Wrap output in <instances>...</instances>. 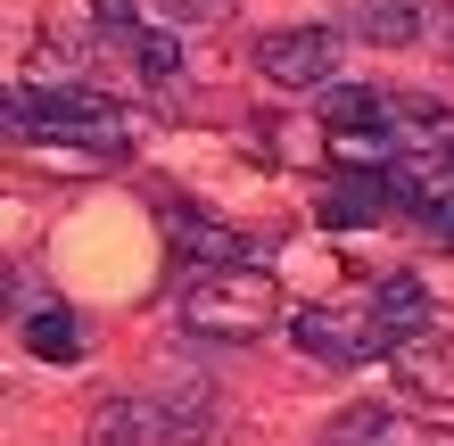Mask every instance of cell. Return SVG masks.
<instances>
[{
	"mask_svg": "<svg viewBox=\"0 0 454 446\" xmlns=\"http://www.w3.org/2000/svg\"><path fill=\"white\" fill-rule=\"evenodd\" d=\"M9 133H42L74 157H124L141 141V124H132L108 91H83V83H50V91H17L9 99Z\"/></svg>",
	"mask_w": 454,
	"mask_h": 446,
	"instance_id": "cell-1",
	"label": "cell"
},
{
	"mask_svg": "<svg viewBox=\"0 0 454 446\" xmlns=\"http://www.w3.org/2000/svg\"><path fill=\"white\" fill-rule=\"evenodd\" d=\"M174 314H182V331H199V339L248 348V339H264L281 323V290H273V273H256V265H223V273H199Z\"/></svg>",
	"mask_w": 454,
	"mask_h": 446,
	"instance_id": "cell-2",
	"label": "cell"
},
{
	"mask_svg": "<svg viewBox=\"0 0 454 446\" xmlns=\"http://www.w3.org/2000/svg\"><path fill=\"white\" fill-rule=\"evenodd\" d=\"M256 74L281 91H323L339 74V34L331 25H281V34L256 42Z\"/></svg>",
	"mask_w": 454,
	"mask_h": 446,
	"instance_id": "cell-3",
	"label": "cell"
},
{
	"mask_svg": "<svg viewBox=\"0 0 454 446\" xmlns=\"http://www.w3.org/2000/svg\"><path fill=\"white\" fill-rule=\"evenodd\" d=\"M289 339H298V356L323 364V372H347V364L380 356L372 314H356V306H298V314H289Z\"/></svg>",
	"mask_w": 454,
	"mask_h": 446,
	"instance_id": "cell-4",
	"label": "cell"
},
{
	"mask_svg": "<svg viewBox=\"0 0 454 446\" xmlns=\"http://www.w3.org/2000/svg\"><path fill=\"white\" fill-rule=\"evenodd\" d=\"M364 314H372V339H380V356H388V348H405V339L430 331L438 298H430V281H421V273H388V281H372Z\"/></svg>",
	"mask_w": 454,
	"mask_h": 446,
	"instance_id": "cell-5",
	"label": "cell"
},
{
	"mask_svg": "<svg viewBox=\"0 0 454 446\" xmlns=\"http://www.w3.org/2000/svg\"><path fill=\"white\" fill-rule=\"evenodd\" d=\"M166 240L191 256V265H207V273L248 265V231H231L223 215H207V207H174V215H166Z\"/></svg>",
	"mask_w": 454,
	"mask_h": 446,
	"instance_id": "cell-6",
	"label": "cell"
},
{
	"mask_svg": "<svg viewBox=\"0 0 454 446\" xmlns=\"http://www.w3.org/2000/svg\"><path fill=\"white\" fill-rule=\"evenodd\" d=\"M83 446H157V405L149 397H99L83 422Z\"/></svg>",
	"mask_w": 454,
	"mask_h": 446,
	"instance_id": "cell-7",
	"label": "cell"
},
{
	"mask_svg": "<svg viewBox=\"0 0 454 446\" xmlns=\"http://www.w3.org/2000/svg\"><path fill=\"white\" fill-rule=\"evenodd\" d=\"M323 446H421V422H405V413H388V405H356V413L331 422Z\"/></svg>",
	"mask_w": 454,
	"mask_h": 446,
	"instance_id": "cell-8",
	"label": "cell"
},
{
	"mask_svg": "<svg viewBox=\"0 0 454 446\" xmlns=\"http://www.w3.org/2000/svg\"><path fill=\"white\" fill-rule=\"evenodd\" d=\"M421 25H430V9H421V0H364V9H356V34L380 42V50L421 42Z\"/></svg>",
	"mask_w": 454,
	"mask_h": 446,
	"instance_id": "cell-9",
	"label": "cell"
},
{
	"mask_svg": "<svg viewBox=\"0 0 454 446\" xmlns=\"http://www.w3.org/2000/svg\"><path fill=\"white\" fill-rule=\"evenodd\" d=\"M25 348H34L42 364H74L83 356V323H74L67 306H34L25 314Z\"/></svg>",
	"mask_w": 454,
	"mask_h": 446,
	"instance_id": "cell-10",
	"label": "cell"
},
{
	"mask_svg": "<svg viewBox=\"0 0 454 446\" xmlns=\"http://www.w3.org/2000/svg\"><path fill=\"white\" fill-rule=\"evenodd\" d=\"M132 59H141V74H149V83H174V74H182V34H174V25H141Z\"/></svg>",
	"mask_w": 454,
	"mask_h": 446,
	"instance_id": "cell-11",
	"label": "cell"
},
{
	"mask_svg": "<svg viewBox=\"0 0 454 446\" xmlns=\"http://www.w3.org/2000/svg\"><path fill=\"white\" fill-rule=\"evenodd\" d=\"M91 25L108 42H141V0H91Z\"/></svg>",
	"mask_w": 454,
	"mask_h": 446,
	"instance_id": "cell-12",
	"label": "cell"
},
{
	"mask_svg": "<svg viewBox=\"0 0 454 446\" xmlns=\"http://www.w3.org/2000/svg\"><path fill=\"white\" fill-rule=\"evenodd\" d=\"M421 231H430V240H438V248H454V191H446V199H430V207H421Z\"/></svg>",
	"mask_w": 454,
	"mask_h": 446,
	"instance_id": "cell-13",
	"label": "cell"
},
{
	"mask_svg": "<svg viewBox=\"0 0 454 446\" xmlns=\"http://www.w3.org/2000/svg\"><path fill=\"white\" fill-rule=\"evenodd\" d=\"M446 166H454V149H446Z\"/></svg>",
	"mask_w": 454,
	"mask_h": 446,
	"instance_id": "cell-14",
	"label": "cell"
},
{
	"mask_svg": "<svg viewBox=\"0 0 454 446\" xmlns=\"http://www.w3.org/2000/svg\"><path fill=\"white\" fill-rule=\"evenodd\" d=\"M446 34H454V17H446Z\"/></svg>",
	"mask_w": 454,
	"mask_h": 446,
	"instance_id": "cell-15",
	"label": "cell"
}]
</instances>
